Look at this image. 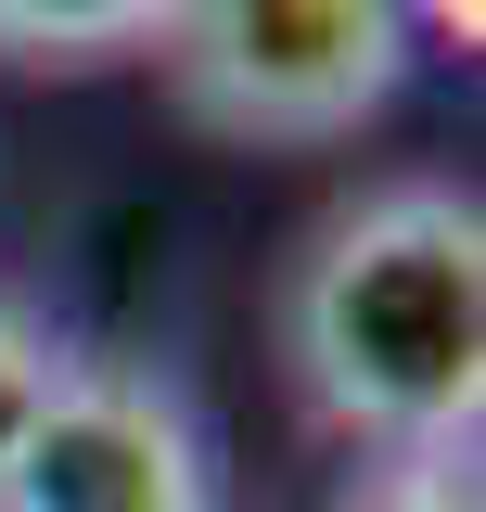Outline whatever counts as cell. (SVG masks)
<instances>
[{
    "mask_svg": "<svg viewBox=\"0 0 486 512\" xmlns=\"http://www.w3.org/2000/svg\"><path fill=\"white\" fill-rule=\"evenodd\" d=\"M282 346L320 423L371 448L474 436L486 397V218L448 180H384L307 244L282 295Z\"/></svg>",
    "mask_w": 486,
    "mask_h": 512,
    "instance_id": "1",
    "label": "cell"
},
{
    "mask_svg": "<svg viewBox=\"0 0 486 512\" xmlns=\"http://www.w3.org/2000/svg\"><path fill=\"white\" fill-rule=\"evenodd\" d=\"M384 512H474V436H423V448H397V487H384Z\"/></svg>",
    "mask_w": 486,
    "mask_h": 512,
    "instance_id": "5",
    "label": "cell"
},
{
    "mask_svg": "<svg viewBox=\"0 0 486 512\" xmlns=\"http://www.w3.org/2000/svg\"><path fill=\"white\" fill-rule=\"evenodd\" d=\"M167 0H0V64H116L154 52Z\"/></svg>",
    "mask_w": 486,
    "mask_h": 512,
    "instance_id": "4",
    "label": "cell"
},
{
    "mask_svg": "<svg viewBox=\"0 0 486 512\" xmlns=\"http://www.w3.org/2000/svg\"><path fill=\"white\" fill-rule=\"evenodd\" d=\"M397 13H423L435 39H461V52H474V39H486V0H397Z\"/></svg>",
    "mask_w": 486,
    "mask_h": 512,
    "instance_id": "7",
    "label": "cell"
},
{
    "mask_svg": "<svg viewBox=\"0 0 486 512\" xmlns=\"http://www.w3.org/2000/svg\"><path fill=\"white\" fill-rule=\"evenodd\" d=\"M0 512H218V474L180 397L128 372H52L26 448L0 461Z\"/></svg>",
    "mask_w": 486,
    "mask_h": 512,
    "instance_id": "3",
    "label": "cell"
},
{
    "mask_svg": "<svg viewBox=\"0 0 486 512\" xmlns=\"http://www.w3.org/2000/svg\"><path fill=\"white\" fill-rule=\"evenodd\" d=\"M167 90L218 141H346L410 77L397 0H167Z\"/></svg>",
    "mask_w": 486,
    "mask_h": 512,
    "instance_id": "2",
    "label": "cell"
},
{
    "mask_svg": "<svg viewBox=\"0 0 486 512\" xmlns=\"http://www.w3.org/2000/svg\"><path fill=\"white\" fill-rule=\"evenodd\" d=\"M39 397H52V346H39L26 320L0 308V461L26 448V423H39Z\"/></svg>",
    "mask_w": 486,
    "mask_h": 512,
    "instance_id": "6",
    "label": "cell"
}]
</instances>
